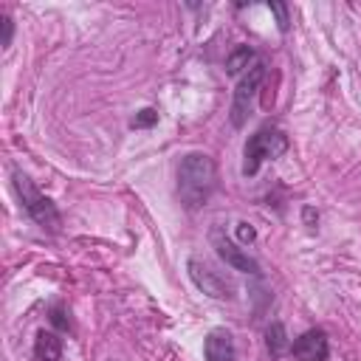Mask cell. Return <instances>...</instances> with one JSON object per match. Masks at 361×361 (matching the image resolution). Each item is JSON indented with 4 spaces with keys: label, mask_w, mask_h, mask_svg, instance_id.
I'll use <instances>...</instances> for the list:
<instances>
[{
    "label": "cell",
    "mask_w": 361,
    "mask_h": 361,
    "mask_svg": "<svg viewBox=\"0 0 361 361\" xmlns=\"http://www.w3.org/2000/svg\"><path fill=\"white\" fill-rule=\"evenodd\" d=\"M290 355L299 361H327V355H330L327 333L319 327L305 330L296 341H290Z\"/></svg>",
    "instance_id": "cell-7"
},
{
    "label": "cell",
    "mask_w": 361,
    "mask_h": 361,
    "mask_svg": "<svg viewBox=\"0 0 361 361\" xmlns=\"http://www.w3.org/2000/svg\"><path fill=\"white\" fill-rule=\"evenodd\" d=\"M268 8H271V14L276 17V25H279V31H288V25H290V14H288V6H285V3H268Z\"/></svg>",
    "instance_id": "cell-14"
},
{
    "label": "cell",
    "mask_w": 361,
    "mask_h": 361,
    "mask_svg": "<svg viewBox=\"0 0 361 361\" xmlns=\"http://www.w3.org/2000/svg\"><path fill=\"white\" fill-rule=\"evenodd\" d=\"M0 23H3V39H0V45L8 48V45H11V34H14V23H11V17H8L6 11L0 14Z\"/></svg>",
    "instance_id": "cell-15"
},
{
    "label": "cell",
    "mask_w": 361,
    "mask_h": 361,
    "mask_svg": "<svg viewBox=\"0 0 361 361\" xmlns=\"http://www.w3.org/2000/svg\"><path fill=\"white\" fill-rule=\"evenodd\" d=\"M34 358L37 361H59L62 358V338L54 330H39L34 338Z\"/></svg>",
    "instance_id": "cell-9"
},
{
    "label": "cell",
    "mask_w": 361,
    "mask_h": 361,
    "mask_svg": "<svg viewBox=\"0 0 361 361\" xmlns=\"http://www.w3.org/2000/svg\"><path fill=\"white\" fill-rule=\"evenodd\" d=\"M186 271H189V279L197 285V290H203L206 296L220 299V302L234 299V288H231V282H226V276H220L209 262L192 257V259L186 262Z\"/></svg>",
    "instance_id": "cell-5"
},
{
    "label": "cell",
    "mask_w": 361,
    "mask_h": 361,
    "mask_svg": "<svg viewBox=\"0 0 361 361\" xmlns=\"http://www.w3.org/2000/svg\"><path fill=\"white\" fill-rule=\"evenodd\" d=\"M48 319H51V324H54L56 330H62V333L71 330V319H68V310H65L62 305H54V307L48 310Z\"/></svg>",
    "instance_id": "cell-13"
},
{
    "label": "cell",
    "mask_w": 361,
    "mask_h": 361,
    "mask_svg": "<svg viewBox=\"0 0 361 361\" xmlns=\"http://www.w3.org/2000/svg\"><path fill=\"white\" fill-rule=\"evenodd\" d=\"M14 189H17L20 200H23V209L28 212V217H31L37 226H42V228H48V231H56V228L62 226L59 209L54 206L51 197H45V195L34 186V180H31L28 175L14 172Z\"/></svg>",
    "instance_id": "cell-2"
},
{
    "label": "cell",
    "mask_w": 361,
    "mask_h": 361,
    "mask_svg": "<svg viewBox=\"0 0 361 361\" xmlns=\"http://www.w3.org/2000/svg\"><path fill=\"white\" fill-rule=\"evenodd\" d=\"M217 189V166L206 152H186L178 164V197L189 212L209 203Z\"/></svg>",
    "instance_id": "cell-1"
},
{
    "label": "cell",
    "mask_w": 361,
    "mask_h": 361,
    "mask_svg": "<svg viewBox=\"0 0 361 361\" xmlns=\"http://www.w3.org/2000/svg\"><path fill=\"white\" fill-rule=\"evenodd\" d=\"M203 355L206 361H237V347H234L231 333L223 327L212 330L203 341Z\"/></svg>",
    "instance_id": "cell-8"
},
{
    "label": "cell",
    "mask_w": 361,
    "mask_h": 361,
    "mask_svg": "<svg viewBox=\"0 0 361 361\" xmlns=\"http://www.w3.org/2000/svg\"><path fill=\"white\" fill-rule=\"evenodd\" d=\"M212 245H214L217 257H220L226 265H231L234 271H243V274L259 276V262H257L248 251H243L234 240H228L223 228H212Z\"/></svg>",
    "instance_id": "cell-6"
},
{
    "label": "cell",
    "mask_w": 361,
    "mask_h": 361,
    "mask_svg": "<svg viewBox=\"0 0 361 361\" xmlns=\"http://www.w3.org/2000/svg\"><path fill=\"white\" fill-rule=\"evenodd\" d=\"M288 149V138L282 130L276 127H259L248 141H245V149H243V175H257L262 161L268 158H279L282 152Z\"/></svg>",
    "instance_id": "cell-3"
},
{
    "label": "cell",
    "mask_w": 361,
    "mask_h": 361,
    "mask_svg": "<svg viewBox=\"0 0 361 361\" xmlns=\"http://www.w3.org/2000/svg\"><path fill=\"white\" fill-rule=\"evenodd\" d=\"M265 79V62L259 59L248 73H243V79L237 82V90H234V99H231V124L234 127H243L248 121V113H251V104H254V96L259 90Z\"/></svg>",
    "instance_id": "cell-4"
},
{
    "label": "cell",
    "mask_w": 361,
    "mask_h": 361,
    "mask_svg": "<svg viewBox=\"0 0 361 361\" xmlns=\"http://www.w3.org/2000/svg\"><path fill=\"white\" fill-rule=\"evenodd\" d=\"M155 121H158V110H155V107H144V110H138V113L133 116L130 127H133V130H147V127H152Z\"/></svg>",
    "instance_id": "cell-12"
},
{
    "label": "cell",
    "mask_w": 361,
    "mask_h": 361,
    "mask_svg": "<svg viewBox=\"0 0 361 361\" xmlns=\"http://www.w3.org/2000/svg\"><path fill=\"white\" fill-rule=\"evenodd\" d=\"M237 237H240L243 243H251V240L257 237V231H254V226H248V223H237Z\"/></svg>",
    "instance_id": "cell-16"
},
{
    "label": "cell",
    "mask_w": 361,
    "mask_h": 361,
    "mask_svg": "<svg viewBox=\"0 0 361 361\" xmlns=\"http://www.w3.org/2000/svg\"><path fill=\"white\" fill-rule=\"evenodd\" d=\"M257 62H259V59H257V51H254L251 45H237V48L226 56V71H228L231 76H240V73H248Z\"/></svg>",
    "instance_id": "cell-10"
},
{
    "label": "cell",
    "mask_w": 361,
    "mask_h": 361,
    "mask_svg": "<svg viewBox=\"0 0 361 361\" xmlns=\"http://www.w3.org/2000/svg\"><path fill=\"white\" fill-rule=\"evenodd\" d=\"M265 344H268V353L271 355H285L290 353V341H288V333H285V324L282 322H271L268 330H265Z\"/></svg>",
    "instance_id": "cell-11"
}]
</instances>
